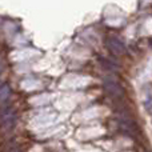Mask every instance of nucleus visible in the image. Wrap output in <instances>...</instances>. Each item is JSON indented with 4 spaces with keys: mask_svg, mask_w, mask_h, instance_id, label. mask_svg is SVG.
<instances>
[{
    "mask_svg": "<svg viewBox=\"0 0 152 152\" xmlns=\"http://www.w3.org/2000/svg\"><path fill=\"white\" fill-rule=\"evenodd\" d=\"M16 120H18V116L11 105H7L0 110V129L3 132L12 131L16 124Z\"/></svg>",
    "mask_w": 152,
    "mask_h": 152,
    "instance_id": "f257e3e1",
    "label": "nucleus"
},
{
    "mask_svg": "<svg viewBox=\"0 0 152 152\" xmlns=\"http://www.w3.org/2000/svg\"><path fill=\"white\" fill-rule=\"evenodd\" d=\"M107 47H108V50H110V52L113 53L115 56H123L127 53L126 45H124L119 39H116V37H108Z\"/></svg>",
    "mask_w": 152,
    "mask_h": 152,
    "instance_id": "f03ea898",
    "label": "nucleus"
},
{
    "mask_svg": "<svg viewBox=\"0 0 152 152\" xmlns=\"http://www.w3.org/2000/svg\"><path fill=\"white\" fill-rule=\"evenodd\" d=\"M119 126H120V128L123 129L126 134L131 135V136H136V135L139 134L137 126L128 118H121L120 120H119Z\"/></svg>",
    "mask_w": 152,
    "mask_h": 152,
    "instance_id": "7ed1b4c3",
    "label": "nucleus"
},
{
    "mask_svg": "<svg viewBox=\"0 0 152 152\" xmlns=\"http://www.w3.org/2000/svg\"><path fill=\"white\" fill-rule=\"evenodd\" d=\"M104 88L111 96L113 97H124V89L119 86L115 81H105L104 83Z\"/></svg>",
    "mask_w": 152,
    "mask_h": 152,
    "instance_id": "20e7f679",
    "label": "nucleus"
},
{
    "mask_svg": "<svg viewBox=\"0 0 152 152\" xmlns=\"http://www.w3.org/2000/svg\"><path fill=\"white\" fill-rule=\"evenodd\" d=\"M11 95V88L8 84H1V87H0V102H4V100H7L8 97H10Z\"/></svg>",
    "mask_w": 152,
    "mask_h": 152,
    "instance_id": "39448f33",
    "label": "nucleus"
},
{
    "mask_svg": "<svg viewBox=\"0 0 152 152\" xmlns=\"http://www.w3.org/2000/svg\"><path fill=\"white\" fill-rule=\"evenodd\" d=\"M100 63H102L103 67H105V68L111 69V71H118V67L113 66L112 61H110L108 59H100Z\"/></svg>",
    "mask_w": 152,
    "mask_h": 152,
    "instance_id": "423d86ee",
    "label": "nucleus"
},
{
    "mask_svg": "<svg viewBox=\"0 0 152 152\" xmlns=\"http://www.w3.org/2000/svg\"><path fill=\"white\" fill-rule=\"evenodd\" d=\"M144 107H145V110H147V112L152 115V94L148 95L147 99L144 100Z\"/></svg>",
    "mask_w": 152,
    "mask_h": 152,
    "instance_id": "0eeeda50",
    "label": "nucleus"
},
{
    "mask_svg": "<svg viewBox=\"0 0 152 152\" xmlns=\"http://www.w3.org/2000/svg\"><path fill=\"white\" fill-rule=\"evenodd\" d=\"M8 152H21V151L19 150L18 147H13V148H10V150H8Z\"/></svg>",
    "mask_w": 152,
    "mask_h": 152,
    "instance_id": "6e6552de",
    "label": "nucleus"
},
{
    "mask_svg": "<svg viewBox=\"0 0 152 152\" xmlns=\"http://www.w3.org/2000/svg\"><path fill=\"white\" fill-rule=\"evenodd\" d=\"M142 152H150V151H148L147 148H143V150H142Z\"/></svg>",
    "mask_w": 152,
    "mask_h": 152,
    "instance_id": "1a4fd4ad",
    "label": "nucleus"
},
{
    "mask_svg": "<svg viewBox=\"0 0 152 152\" xmlns=\"http://www.w3.org/2000/svg\"><path fill=\"white\" fill-rule=\"evenodd\" d=\"M0 87H1V81H0Z\"/></svg>",
    "mask_w": 152,
    "mask_h": 152,
    "instance_id": "9d476101",
    "label": "nucleus"
}]
</instances>
